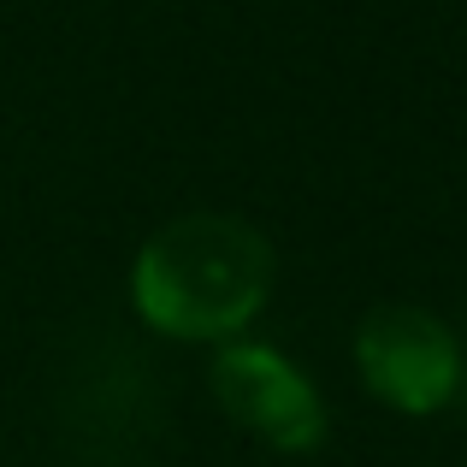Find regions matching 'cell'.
Instances as JSON below:
<instances>
[{"instance_id": "cell-3", "label": "cell", "mask_w": 467, "mask_h": 467, "mask_svg": "<svg viewBox=\"0 0 467 467\" xmlns=\"http://www.w3.org/2000/svg\"><path fill=\"white\" fill-rule=\"evenodd\" d=\"M213 397L249 438L285 456H308L326 438V402L308 385L290 355L266 349V343H237L213 355Z\"/></svg>"}, {"instance_id": "cell-2", "label": "cell", "mask_w": 467, "mask_h": 467, "mask_svg": "<svg viewBox=\"0 0 467 467\" xmlns=\"http://www.w3.org/2000/svg\"><path fill=\"white\" fill-rule=\"evenodd\" d=\"M355 373L397 414H432L462 390V337L432 308L385 302L355 331Z\"/></svg>"}, {"instance_id": "cell-4", "label": "cell", "mask_w": 467, "mask_h": 467, "mask_svg": "<svg viewBox=\"0 0 467 467\" xmlns=\"http://www.w3.org/2000/svg\"><path fill=\"white\" fill-rule=\"evenodd\" d=\"M456 397L467 402V349H462V390H456Z\"/></svg>"}, {"instance_id": "cell-1", "label": "cell", "mask_w": 467, "mask_h": 467, "mask_svg": "<svg viewBox=\"0 0 467 467\" xmlns=\"http://www.w3.org/2000/svg\"><path fill=\"white\" fill-rule=\"evenodd\" d=\"M130 296L166 337H237L273 296V243L237 213L166 219L137 254Z\"/></svg>"}]
</instances>
